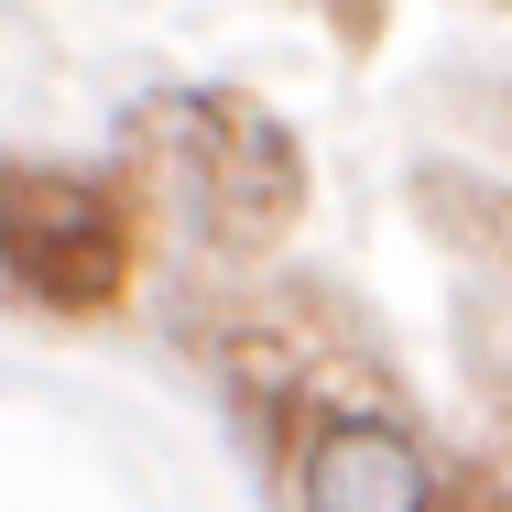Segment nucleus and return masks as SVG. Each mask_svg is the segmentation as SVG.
I'll return each instance as SVG.
<instances>
[{"label":"nucleus","mask_w":512,"mask_h":512,"mask_svg":"<svg viewBox=\"0 0 512 512\" xmlns=\"http://www.w3.org/2000/svg\"><path fill=\"white\" fill-rule=\"evenodd\" d=\"M131 153H175L218 251H273L306 207V142L240 88H164L131 109Z\"/></svg>","instance_id":"obj_1"},{"label":"nucleus","mask_w":512,"mask_h":512,"mask_svg":"<svg viewBox=\"0 0 512 512\" xmlns=\"http://www.w3.org/2000/svg\"><path fill=\"white\" fill-rule=\"evenodd\" d=\"M131 262H142L131 175H66V164H11L0 175V273H11V306L109 316L131 295Z\"/></svg>","instance_id":"obj_2"},{"label":"nucleus","mask_w":512,"mask_h":512,"mask_svg":"<svg viewBox=\"0 0 512 512\" xmlns=\"http://www.w3.org/2000/svg\"><path fill=\"white\" fill-rule=\"evenodd\" d=\"M284 491H295V512H436L447 469L393 404H349V414L306 425Z\"/></svg>","instance_id":"obj_3"},{"label":"nucleus","mask_w":512,"mask_h":512,"mask_svg":"<svg viewBox=\"0 0 512 512\" xmlns=\"http://www.w3.org/2000/svg\"><path fill=\"white\" fill-rule=\"evenodd\" d=\"M436 512H512V458H469V469H447Z\"/></svg>","instance_id":"obj_4"},{"label":"nucleus","mask_w":512,"mask_h":512,"mask_svg":"<svg viewBox=\"0 0 512 512\" xmlns=\"http://www.w3.org/2000/svg\"><path fill=\"white\" fill-rule=\"evenodd\" d=\"M327 22H338L349 44H371V33H382V0H327Z\"/></svg>","instance_id":"obj_5"},{"label":"nucleus","mask_w":512,"mask_h":512,"mask_svg":"<svg viewBox=\"0 0 512 512\" xmlns=\"http://www.w3.org/2000/svg\"><path fill=\"white\" fill-rule=\"evenodd\" d=\"M502 11H512V0H502Z\"/></svg>","instance_id":"obj_6"}]
</instances>
